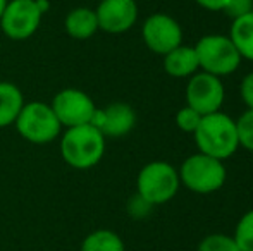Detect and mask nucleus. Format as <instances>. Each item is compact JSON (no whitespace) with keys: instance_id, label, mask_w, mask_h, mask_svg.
<instances>
[{"instance_id":"a878e982","label":"nucleus","mask_w":253,"mask_h":251,"mask_svg":"<svg viewBox=\"0 0 253 251\" xmlns=\"http://www.w3.org/2000/svg\"><path fill=\"white\" fill-rule=\"evenodd\" d=\"M7 2H9V0H0V17H2L3 10H5V5H7Z\"/></svg>"},{"instance_id":"412c9836","label":"nucleus","mask_w":253,"mask_h":251,"mask_svg":"<svg viewBox=\"0 0 253 251\" xmlns=\"http://www.w3.org/2000/svg\"><path fill=\"white\" fill-rule=\"evenodd\" d=\"M202 117L203 115L198 114L195 108L184 105V107H181L179 110L176 112L174 121H176V126L179 127V131H183V133H186V134H193L195 131H197L198 124H200Z\"/></svg>"},{"instance_id":"f3484780","label":"nucleus","mask_w":253,"mask_h":251,"mask_svg":"<svg viewBox=\"0 0 253 251\" xmlns=\"http://www.w3.org/2000/svg\"><path fill=\"white\" fill-rule=\"evenodd\" d=\"M81 251H126V246L117 232L110 229H97L84 236Z\"/></svg>"},{"instance_id":"2eb2a0df","label":"nucleus","mask_w":253,"mask_h":251,"mask_svg":"<svg viewBox=\"0 0 253 251\" xmlns=\"http://www.w3.org/2000/svg\"><path fill=\"white\" fill-rule=\"evenodd\" d=\"M23 91L10 81H0V129L12 126L24 107Z\"/></svg>"},{"instance_id":"f8f14e48","label":"nucleus","mask_w":253,"mask_h":251,"mask_svg":"<svg viewBox=\"0 0 253 251\" xmlns=\"http://www.w3.org/2000/svg\"><path fill=\"white\" fill-rule=\"evenodd\" d=\"M91 126L107 138H123L127 136L136 126V112L129 104L124 102H114L103 108L95 110L91 119Z\"/></svg>"},{"instance_id":"aec40b11","label":"nucleus","mask_w":253,"mask_h":251,"mask_svg":"<svg viewBox=\"0 0 253 251\" xmlns=\"http://www.w3.org/2000/svg\"><path fill=\"white\" fill-rule=\"evenodd\" d=\"M236 131L240 148L253 153V110H245L236 119Z\"/></svg>"},{"instance_id":"1a4fd4ad","label":"nucleus","mask_w":253,"mask_h":251,"mask_svg":"<svg viewBox=\"0 0 253 251\" xmlns=\"http://www.w3.org/2000/svg\"><path fill=\"white\" fill-rule=\"evenodd\" d=\"M50 107L57 121L66 129L91 124V119L97 110V105L91 100L90 95L84 93L83 90H78V88L60 90L53 97Z\"/></svg>"},{"instance_id":"4be33fe9","label":"nucleus","mask_w":253,"mask_h":251,"mask_svg":"<svg viewBox=\"0 0 253 251\" xmlns=\"http://www.w3.org/2000/svg\"><path fill=\"white\" fill-rule=\"evenodd\" d=\"M222 12L233 21L240 19V17L253 12V0H227Z\"/></svg>"},{"instance_id":"a211bd4d","label":"nucleus","mask_w":253,"mask_h":251,"mask_svg":"<svg viewBox=\"0 0 253 251\" xmlns=\"http://www.w3.org/2000/svg\"><path fill=\"white\" fill-rule=\"evenodd\" d=\"M233 238L240 251H253V208L238 220Z\"/></svg>"},{"instance_id":"7ed1b4c3","label":"nucleus","mask_w":253,"mask_h":251,"mask_svg":"<svg viewBox=\"0 0 253 251\" xmlns=\"http://www.w3.org/2000/svg\"><path fill=\"white\" fill-rule=\"evenodd\" d=\"M177 172H179L181 186L197 194L215 193L226 184L227 179L226 164L200 151L184 158Z\"/></svg>"},{"instance_id":"9b49d317","label":"nucleus","mask_w":253,"mask_h":251,"mask_svg":"<svg viewBox=\"0 0 253 251\" xmlns=\"http://www.w3.org/2000/svg\"><path fill=\"white\" fill-rule=\"evenodd\" d=\"M136 0H100L95 9L98 30L110 35L129 31L138 21Z\"/></svg>"},{"instance_id":"9d476101","label":"nucleus","mask_w":253,"mask_h":251,"mask_svg":"<svg viewBox=\"0 0 253 251\" xmlns=\"http://www.w3.org/2000/svg\"><path fill=\"white\" fill-rule=\"evenodd\" d=\"M141 38L147 48L157 55H166L183 45V28L172 16L155 12L145 19L141 26Z\"/></svg>"},{"instance_id":"ddd939ff","label":"nucleus","mask_w":253,"mask_h":251,"mask_svg":"<svg viewBox=\"0 0 253 251\" xmlns=\"http://www.w3.org/2000/svg\"><path fill=\"white\" fill-rule=\"evenodd\" d=\"M164 69L170 77H177V79H188L193 74H197L200 71V66H198L195 47L179 45L169 54H166L164 55Z\"/></svg>"},{"instance_id":"39448f33","label":"nucleus","mask_w":253,"mask_h":251,"mask_svg":"<svg viewBox=\"0 0 253 251\" xmlns=\"http://www.w3.org/2000/svg\"><path fill=\"white\" fill-rule=\"evenodd\" d=\"M181 188L179 172L166 160H153L141 167L136 178V193L157 207L170 201Z\"/></svg>"},{"instance_id":"6e6552de","label":"nucleus","mask_w":253,"mask_h":251,"mask_svg":"<svg viewBox=\"0 0 253 251\" xmlns=\"http://www.w3.org/2000/svg\"><path fill=\"white\" fill-rule=\"evenodd\" d=\"M43 14L37 0H9L0 17V28L10 40H28L40 28Z\"/></svg>"},{"instance_id":"423d86ee","label":"nucleus","mask_w":253,"mask_h":251,"mask_svg":"<svg viewBox=\"0 0 253 251\" xmlns=\"http://www.w3.org/2000/svg\"><path fill=\"white\" fill-rule=\"evenodd\" d=\"M14 124L17 133L33 144L52 143L60 136V129H62L50 104H43V102L24 104Z\"/></svg>"},{"instance_id":"0eeeda50","label":"nucleus","mask_w":253,"mask_h":251,"mask_svg":"<svg viewBox=\"0 0 253 251\" xmlns=\"http://www.w3.org/2000/svg\"><path fill=\"white\" fill-rule=\"evenodd\" d=\"M184 95L188 107L195 108L200 115H209L220 112L226 100V88L220 77L198 71L188 77Z\"/></svg>"},{"instance_id":"393cba45","label":"nucleus","mask_w":253,"mask_h":251,"mask_svg":"<svg viewBox=\"0 0 253 251\" xmlns=\"http://www.w3.org/2000/svg\"><path fill=\"white\" fill-rule=\"evenodd\" d=\"M202 9L209 10V12H222L224 5L227 0H195Z\"/></svg>"},{"instance_id":"6ab92c4d","label":"nucleus","mask_w":253,"mask_h":251,"mask_svg":"<svg viewBox=\"0 0 253 251\" xmlns=\"http://www.w3.org/2000/svg\"><path fill=\"white\" fill-rule=\"evenodd\" d=\"M198 251H240V248L233 236L215 232V234H209L202 239L198 245Z\"/></svg>"},{"instance_id":"b1692460","label":"nucleus","mask_w":253,"mask_h":251,"mask_svg":"<svg viewBox=\"0 0 253 251\" xmlns=\"http://www.w3.org/2000/svg\"><path fill=\"white\" fill-rule=\"evenodd\" d=\"M240 95L243 104L247 105V110H253V71L243 77L240 84Z\"/></svg>"},{"instance_id":"f03ea898","label":"nucleus","mask_w":253,"mask_h":251,"mask_svg":"<svg viewBox=\"0 0 253 251\" xmlns=\"http://www.w3.org/2000/svg\"><path fill=\"white\" fill-rule=\"evenodd\" d=\"M60 155L69 167L88 171L105 155V136L91 124L69 127L60 136Z\"/></svg>"},{"instance_id":"dca6fc26","label":"nucleus","mask_w":253,"mask_h":251,"mask_svg":"<svg viewBox=\"0 0 253 251\" xmlns=\"http://www.w3.org/2000/svg\"><path fill=\"white\" fill-rule=\"evenodd\" d=\"M229 38L240 52L241 59L253 62V12L233 21Z\"/></svg>"},{"instance_id":"f257e3e1","label":"nucleus","mask_w":253,"mask_h":251,"mask_svg":"<svg viewBox=\"0 0 253 251\" xmlns=\"http://www.w3.org/2000/svg\"><path fill=\"white\" fill-rule=\"evenodd\" d=\"M193 138L200 153L219 158L222 162L240 150L236 119L229 117L224 112L203 115L197 131L193 133Z\"/></svg>"},{"instance_id":"20e7f679","label":"nucleus","mask_w":253,"mask_h":251,"mask_svg":"<svg viewBox=\"0 0 253 251\" xmlns=\"http://www.w3.org/2000/svg\"><path fill=\"white\" fill-rule=\"evenodd\" d=\"M198 57V66L203 72L213 74L217 77L229 76L240 69L241 59L229 35L210 33L203 35L193 45Z\"/></svg>"},{"instance_id":"4468645a","label":"nucleus","mask_w":253,"mask_h":251,"mask_svg":"<svg viewBox=\"0 0 253 251\" xmlns=\"http://www.w3.org/2000/svg\"><path fill=\"white\" fill-rule=\"evenodd\" d=\"M64 30L74 40H90L98 31V21L95 9L76 7L69 10L64 19Z\"/></svg>"},{"instance_id":"5701e85b","label":"nucleus","mask_w":253,"mask_h":251,"mask_svg":"<svg viewBox=\"0 0 253 251\" xmlns=\"http://www.w3.org/2000/svg\"><path fill=\"white\" fill-rule=\"evenodd\" d=\"M153 205L148 203L147 200H143V198L140 196V194H134V196L129 198V201H127V214L131 215L133 218H145L150 215Z\"/></svg>"}]
</instances>
